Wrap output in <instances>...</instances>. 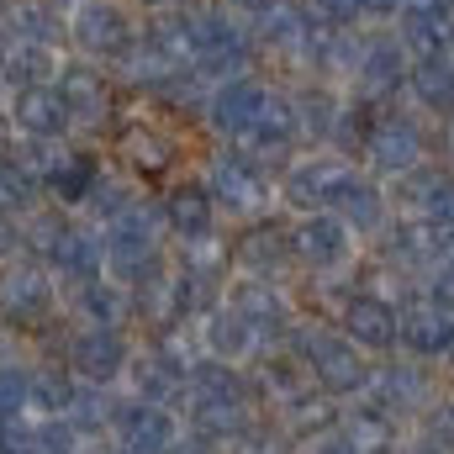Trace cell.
Returning <instances> with one entry per match:
<instances>
[{"instance_id":"1","label":"cell","mask_w":454,"mask_h":454,"mask_svg":"<svg viewBox=\"0 0 454 454\" xmlns=\"http://www.w3.org/2000/svg\"><path fill=\"white\" fill-rule=\"evenodd\" d=\"M69 37H74V48L96 64H116V59H127L132 53V43H137V27H132V16L116 5V0H80L74 11H69Z\"/></svg>"},{"instance_id":"2","label":"cell","mask_w":454,"mask_h":454,"mask_svg":"<svg viewBox=\"0 0 454 454\" xmlns=\"http://www.w3.org/2000/svg\"><path fill=\"white\" fill-rule=\"evenodd\" d=\"M191 21V43H196V69H212V74H238L254 53V37L248 27H238L227 11H185Z\"/></svg>"},{"instance_id":"3","label":"cell","mask_w":454,"mask_h":454,"mask_svg":"<svg viewBox=\"0 0 454 454\" xmlns=\"http://www.w3.org/2000/svg\"><path fill=\"white\" fill-rule=\"evenodd\" d=\"M396 37L412 59H434L454 48V0H407L396 11Z\"/></svg>"},{"instance_id":"4","label":"cell","mask_w":454,"mask_h":454,"mask_svg":"<svg viewBox=\"0 0 454 454\" xmlns=\"http://www.w3.org/2000/svg\"><path fill=\"white\" fill-rule=\"evenodd\" d=\"M364 153H370V164H375L380 175H407V169H418V159H423V132H418L412 116L391 112L370 127Z\"/></svg>"},{"instance_id":"5","label":"cell","mask_w":454,"mask_h":454,"mask_svg":"<svg viewBox=\"0 0 454 454\" xmlns=\"http://www.w3.org/2000/svg\"><path fill=\"white\" fill-rule=\"evenodd\" d=\"M11 127H21L27 137H59V132H69L74 127V116L64 106V96H59V85L48 80V85H21L16 96H11Z\"/></svg>"},{"instance_id":"6","label":"cell","mask_w":454,"mask_h":454,"mask_svg":"<svg viewBox=\"0 0 454 454\" xmlns=\"http://www.w3.org/2000/svg\"><path fill=\"white\" fill-rule=\"evenodd\" d=\"M407 69H412V53L402 48V37H375V43H359L354 85L364 96H391L396 85H407Z\"/></svg>"},{"instance_id":"7","label":"cell","mask_w":454,"mask_h":454,"mask_svg":"<svg viewBox=\"0 0 454 454\" xmlns=\"http://www.w3.org/2000/svg\"><path fill=\"white\" fill-rule=\"evenodd\" d=\"M59 48H53V37H5L0 43V80H11L16 90L21 85H48V80H59Z\"/></svg>"},{"instance_id":"8","label":"cell","mask_w":454,"mask_h":454,"mask_svg":"<svg viewBox=\"0 0 454 454\" xmlns=\"http://www.w3.org/2000/svg\"><path fill=\"white\" fill-rule=\"evenodd\" d=\"M348 248H354V227L333 217V212H317V217H307L301 232H296V254L312 264V270H333L348 259Z\"/></svg>"},{"instance_id":"9","label":"cell","mask_w":454,"mask_h":454,"mask_svg":"<svg viewBox=\"0 0 454 454\" xmlns=\"http://www.w3.org/2000/svg\"><path fill=\"white\" fill-rule=\"evenodd\" d=\"M59 96H64V106L74 121H101L106 106H112V96H106V80H101V69L85 59V64H64L59 69Z\"/></svg>"},{"instance_id":"10","label":"cell","mask_w":454,"mask_h":454,"mask_svg":"<svg viewBox=\"0 0 454 454\" xmlns=\"http://www.w3.org/2000/svg\"><path fill=\"white\" fill-rule=\"evenodd\" d=\"M259 101H264V85L259 80H248V74H227V85H217V96H212V121L232 132V137H243L248 132V121L259 112Z\"/></svg>"},{"instance_id":"11","label":"cell","mask_w":454,"mask_h":454,"mask_svg":"<svg viewBox=\"0 0 454 454\" xmlns=\"http://www.w3.org/2000/svg\"><path fill=\"white\" fill-rule=\"evenodd\" d=\"M328 212L333 217H343V223L354 227V232H370V227L380 223V191L370 185V180H359L354 169H343V180H339V191L328 196Z\"/></svg>"},{"instance_id":"12","label":"cell","mask_w":454,"mask_h":454,"mask_svg":"<svg viewBox=\"0 0 454 454\" xmlns=\"http://www.w3.org/2000/svg\"><path fill=\"white\" fill-rule=\"evenodd\" d=\"M407 85H412V96H418L428 112H450V116H454V59H450V53L412 59V69H407Z\"/></svg>"},{"instance_id":"13","label":"cell","mask_w":454,"mask_h":454,"mask_svg":"<svg viewBox=\"0 0 454 454\" xmlns=\"http://www.w3.org/2000/svg\"><path fill=\"white\" fill-rule=\"evenodd\" d=\"M296 101H286V96H275V90H264V101H259V112L248 121V143H259V148H286V143H296Z\"/></svg>"},{"instance_id":"14","label":"cell","mask_w":454,"mask_h":454,"mask_svg":"<svg viewBox=\"0 0 454 454\" xmlns=\"http://www.w3.org/2000/svg\"><path fill=\"white\" fill-rule=\"evenodd\" d=\"M343 328H348V339H359V343H391L402 333V317L380 296H354L348 312H343Z\"/></svg>"},{"instance_id":"15","label":"cell","mask_w":454,"mask_h":454,"mask_svg":"<svg viewBox=\"0 0 454 454\" xmlns=\"http://www.w3.org/2000/svg\"><path fill=\"white\" fill-rule=\"evenodd\" d=\"M343 180V164H328V159H312V164H296L286 175V196L296 207H328V196L339 191Z\"/></svg>"},{"instance_id":"16","label":"cell","mask_w":454,"mask_h":454,"mask_svg":"<svg viewBox=\"0 0 454 454\" xmlns=\"http://www.w3.org/2000/svg\"><path fill=\"white\" fill-rule=\"evenodd\" d=\"M169 223H175L180 238H207L212 223H217V201H212V191H201V185L175 191V196H169Z\"/></svg>"},{"instance_id":"17","label":"cell","mask_w":454,"mask_h":454,"mask_svg":"<svg viewBox=\"0 0 454 454\" xmlns=\"http://www.w3.org/2000/svg\"><path fill=\"white\" fill-rule=\"evenodd\" d=\"M121 153H127V164L137 169V175H164L169 164H175V148H169V137L164 132H153V127H127V137H121Z\"/></svg>"},{"instance_id":"18","label":"cell","mask_w":454,"mask_h":454,"mask_svg":"<svg viewBox=\"0 0 454 454\" xmlns=\"http://www.w3.org/2000/svg\"><path fill=\"white\" fill-rule=\"evenodd\" d=\"M264 196V180L243 164V159H223L217 164V180H212V201H227V207H254Z\"/></svg>"},{"instance_id":"19","label":"cell","mask_w":454,"mask_h":454,"mask_svg":"<svg viewBox=\"0 0 454 454\" xmlns=\"http://www.w3.org/2000/svg\"><path fill=\"white\" fill-rule=\"evenodd\" d=\"M48 185H53L64 201H85V196H96V185H101V180H96V164H90L85 153H69V159L59 153V164H53Z\"/></svg>"},{"instance_id":"20","label":"cell","mask_w":454,"mask_h":454,"mask_svg":"<svg viewBox=\"0 0 454 454\" xmlns=\"http://www.w3.org/2000/svg\"><path fill=\"white\" fill-rule=\"evenodd\" d=\"M402 339L418 343L423 354H439L454 343V323L444 312H418V317H402Z\"/></svg>"},{"instance_id":"21","label":"cell","mask_w":454,"mask_h":454,"mask_svg":"<svg viewBox=\"0 0 454 454\" xmlns=\"http://www.w3.org/2000/svg\"><path fill=\"white\" fill-rule=\"evenodd\" d=\"M74 359H80L85 370L106 375V370H116V359H121V343H116V333H112V328H90L85 339L74 343Z\"/></svg>"},{"instance_id":"22","label":"cell","mask_w":454,"mask_h":454,"mask_svg":"<svg viewBox=\"0 0 454 454\" xmlns=\"http://www.w3.org/2000/svg\"><path fill=\"white\" fill-rule=\"evenodd\" d=\"M317 370H323L328 386H348V380H359V359H354L343 343H323V348H317Z\"/></svg>"},{"instance_id":"23","label":"cell","mask_w":454,"mask_h":454,"mask_svg":"<svg viewBox=\"0 0 454 454\" xmlns=\"http://www.w3.org/2000/svg\"><path fill=\"white\" fill-rule=\"evenodd\" d=\"M127 434H132V444H148V450H164L169 444V423L159 412H132L127 418Z\"/></svg>"},{"instance_id":"24","label":"cell","mask_w":454,"mask_h":454,"mask_svg":"<svg viewBox=\"0 0 454 454\" xmlns=\"http://www.w3.org/2000/svg\"><path fill=\"white\" fill-rule=\"evenodd\" d=\"M248 343V328H243V317H217L212 323V348H223V354H238Z\"/></svg>"},{"instance_id":"25","label":"cell","mask_w":454,"mask_h":454,"mask_svg":"<svg viewBox=\"0 0 454 454\" xmlns=\"http://www.w3.org/2000/svg\"><path fill=\"white\" fill-rule=\"evenodd\" d=\"M359 5H364L370 16H396V11H402L407 0H359Z\"/></svg>"},{"instance_id":"26","label":"cell","mask_w":454,"mask_h":454,"mask_svg":"<svg viewBox=\"0 0 454 454\" xmlns=\"http://www.w3.org/2000/svg\"><path fill=\"white\" fill-rule=\"evenodd\" d=\"M232 5H243V11H259V5H270V0H232Z\"/></svg>"},{"instance_id":"27","label":"cell","mask_w":454,"mask_h":454,"mask_svg":"<svg viewBox=\"0 0 454 454\" xmlns=\"http://www.w3.org/2000/svg\"><path fill=\"white\" fill-rule=\"evenodd\" d=\"M444 148H450V164H454V121H450V137H444Z\"/></svg>"},{"instance_id":"28","label":"cell","mask_w":454,"mask_h":454,"mask_svg":"<svg viewBox=\"0 0 454 454\" xmlns=\"http://www.w3.org/2000/svg\"><path fill=\"white\" fill-rule=\"evenodd\" d=\"M148 5H180V0H148Z\"/></svg>"},{"instance_id":"29","label":"cell","mask_w":454,"mask_h":454,"mask_svg":"<svg viewBox=\"0 0 454 454\" xmlns=\"http://www.w3.org/2000/svg\"><path fill=\"white\" fill-rule=\"evenodd\" d=\"M450 59H454V48H450Z\"/></svg>"}]
</instances>
